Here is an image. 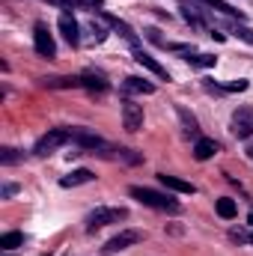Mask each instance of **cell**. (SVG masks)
Returning <instances> with one entry per match:
<instances>
[{"mask_svg": "<svg viewBox=\"0 0 253 256\" xmlns=\"http://www.w3.org/2000/svg\"><path fill=\"white\" fill-rule=\"evenodd\" d=\"M84 33H86V36H80V42H86V45H102V42L108 39V30H104L98 21L84 24Z\"/></svg>", "mask_w": 253, "mask_h": 256, "instance_id": "cell-15", "label": "cell"}, {"mask_svg": "<svg viewBox=\"0 0 253 256\" xmlns=\"http://www.w3.org/2000/svg\"><path fill=\"white\" fill-rule=\"evenodd\" d=\"M96 176H92V170H86V167H80V170H72L68 176L60 179V188H78V185H90Z\"/></svg>", "mask_w": 253, "mask_h": 256, "instance_id": "cell-14", "label": "cell"}, {"mask_svg": "<svg viewBox=\"0 0 253 256\" xmlns=\"http://www.w3.org/2000/svg\"><path fill=\"white\" fill-rule=\"evenodd\" d=\"M248 158L253 161V146H248Z\"/></svg>", "mask_w": 253, "mask_h": 256, "instance_id": "cell-30", "label": "cell"}, {"mask_svg": "<svg viewBox=\"0 0 253 256\" xmlns=\"http://www.w3.org/2000/svg\"><path fill=\"white\" fill-rule=\"evenodd\" d=\"M18 161H24V152H18V149H12V146L0 149V164H3V167H12V164H18Z\"/></svg>", "mask_w": 253, "mask_h": 256, "instance_id": "cell-21", "label": "cell"}, {"mask_svg": "<svg viewBox=\"0 0 253 256\" xmlns=\"http://www.w3.org/2000/svg\"><path fill=\"white\" fill-rule=\"evenodd\" d=\"M230 30H232L238 39H244L248 45H253V30L248 27V24H242V21H232V24H230Z\"/></svg>", "mask_w": 253, "mask_h": 256, "instance_id": "cell-24", "label": "cell"}, {"mask_svg": "<svg viewBox=\"0 0 253 256\" xmlns=\"http://www.w3.org/2000/svg\"><path fill=\"white\" fill-rule=\"evenodd\" d=\"M230 131H232L238 140H248V137H253V108H238V110L232 114Z\"/></svg>", "mask_w": 253, "mask_h": 256, "instance_id": "cell-5", "label": "cell"}, {"mask_svg": "<svg viewBox=\"0 0 253 256\" xmlns=\"http://www.w3.org/2000/svg\"><path fill=\"white\" fill-rule=\"evenodd\" d=\"M84 90H98V92H104V90H108L104 74H84Z\"/></svg>", "mask_w": 253, "mask_h": 256, "instance_id": "cell-23", "label": "cell"}, {"mask_svg": "<svg viewBox=\"0 0 253 256\" xmlns=\"http://www.w3.org/2000/svg\"><path fill=\"white\" fill-rule=\"evenodd\" d=\"M214 152H218V143H214V140L196 137V146H194V158H196V161H208Z\"/></svg>", "mask_w": 253, "mask_h": 256, "instance_id": "cell-17", "label": "cell"}, {"mask_svg": "<svg viewBox=\"0 0 253 256\" xmlns=\"http://www.w3.org/2000/svg\"><path fill=\"white\" fill-rule=\"evenodd\" d=\"M128 220V208L122 206H98L86 214V232H98L102 226H110V224H120Z\"/></svg>", "mask_w": 253, "mask_h": 256, "instance_id": "cell-2", "label": "cell"}, {"mask_svg": "<svg viewBox=\"0 0 253 256\" xmlns=\"http://www.w3.org/2000/svg\"><path fill=\"white\" fill-rule=\"evenodd\" d=\"M48 90H80L84 86V74H68V78H45L42 80Z\"/></svg>", "mask_w": 253, "mask_h": 256, "instance_id": "cell-12", "label": "cell"}, {"mask_svg": "<svg viewBox=\"0 0 253 256\" xmlns=\"http://www.w3.org/2000/svg\"><path fill=\"white\" fill-rule=\"evenodd\" d=\"M250 242H253V236H250Z\"/></svg>", "mask_w": 253, "mask_h": 256, "instance_id": "cell-32", "label": "cell"}, {"mask_svg": "<svg viewBox=\"0 0 253 256\" xmlns=\"http://www.w3.org/2000/svg\"><path fill=\"white\" fill-rule=\"evenodd\" d=\"M158 182L176 194H196V185H190V182L179 179V176H170V173H158Z\"/></svg>", "mask_w": 253, "mask_h": 256, "instance_id": "cell-13", "label": "cell"}, {"mask_svg": "<svg viewBox=\"0 0 253 256\" xmlns=\"http://www.w3.org/2000/svg\"><path fill=\"white\" fill-rule=\"evenodd\" d=\"M248 224H250V226H253V212H250V218H248Z\"/></svg>", "mask_w": 253, "mask_h": 256, "instance_id": "cell-31", "label": "cell"}, {"mask_svg": "<svg viewBox=\"0 0 253 256\" xmlns=\"http://www.w3.org/2000/svg\"><path fill=\"white\" fill-rule=\"evenodd\" d=\"M24 244V236L21 232H6V236H0V250H15V248H21Z\"/></svg>", "mask_w": 253, "mask_h": 256, "instance_id": "cell-22", "label": "cell"}, {"mask_svg": "<svg viewBox=\"0 0 253 256\" xmlns=\"http://www.w3.org/2000/svg\"><path fill=\"white\" fill-rule=\"evenodd\" d=\"M230 236H232V242H238V244H242V242H250V236H248V232H242V230H232Z\"/></svg>", "mask_w": 253, "mask_h": 256, "instance_id": "cell-29", "label": "cell"}, {"mask_svg": "<svg viewBox=\"0 0 253 256\" xmlns=\"http://www.w3.org/2000/svg\"><path fill=\"white\" fill-rule=\"evenodd\" d=\"M12 194H18V185H12V182H6V185L0 188V196H3V200H9Z\"/></svg>", "mask_w": 253, "mask_h": 256, "instance_id": "cell-26", "label": "cell"}, {"mask_svg": "<svg viewBox=\"0 0 253 256\" xmlns=\"http://www.w3.org/2000/svg\"><path fill=\"white\" fill-rule=\"evenodd\" d=\"M248 86H250V84H248L244 78H238V80H230V84L224 86V92H244Z\"/></svg>", "mask_w": 253, "mask_h": 256, "instance_id": "cell-25", "label": "cell"}, {"mask_svg": "<svg viewBox=\"0 0 253 256\" xmlns=\"http://www.w3.org/2000/svg\"><path fill=\"white\" fill-rule=\"evenodd\" d=\"M214 208H218V214H220L224 220H232V218L238 214V206H236V200H230V196H220V200L214 202Z\"/></svg>", "mask_w": 253, "mask_h": 256, "instance_id": "cell-19", "label": "cell"}, {"mask_svg": "<svg viewBox=\"0 0 253 256\" xmlns=\"http://www.w3.org/2000/svg\"><path fill=\"white\" fill-rule=\"evenodd\" d=\"M68 140H72V131H68V128H51L48 134H42V137L36 140L33 155H36V158H48L51 152H57V149L66 146Z\"/></svg>", "mask_w": 253, "mask_h": 256, "instance_id": "cell-3", "label": "cell"}, {"mask_svg": "<svg viewBox=\"0 0 253 256\" xmlns=\"http://www.w3.org/2000/svg\"><path fill=\"white\" fill-rule=\"evenodd\" d=\"M131 196L140 200V202L149 206V208H158V212H170V214H179V212H182V202H176V200L167 196V194L152 191V188H140V185H134V188H131Z\"/></svg>", "mask_w": 253, "mask_h": 256, "instance_id": "cell-1", "label": "cell"}, {"mask_svg": "<svg viewBox=\"0 0 253 256\" xmlns=\"http://www.w3.org/2000/svg\"><path fill=\"white\" fill-rule=\"evenodd\" d=\"M57 27H60L63 39L68 42V45H72V48H78V45H80V27H78V21L72 18V12H63V15H60Z\"/></svg>", "mask_w": 253, "mask_h": 256, "instance_id": "cell-9", "label": "cell"}, {"mask_svg": "<svg viewBox=\"0 0 253 256\" xmlns=\"http://www.w3.org/2000/svg\"><path fill=\"white\" fill-rule=\"evenodd\" d=\"M122 126H126V131H131V134L143 128V108H140L137 102H131V98L122 102Z\"/></svg>", "mask_w": 253, "mask_h": 256, "instance_id": "cell-7", "label": "cell"}, {"mask_svg": "<svg viewBox=\"0 0 253 256\" xmlns=\"http://www.w3.org/2000/svg\"><path fill=\"white\" fill-rule=\"evenodd\" d=\"M176 114H179V120H182V131H185V137H200V126H196V116L188 114L182 104L176 108Z\"/></svg>", "mask_w": 253, "mask_h": 256, "instance_id": "cell-18", "label": "cell"}, {"mask_svg": "<svg viewBox=\"0 0 253 256\" xmlns=\"http://www.w3.org/2000/svg\"><path fill=\"white\" fill-rule=\"evenodd\" d=\"M122 92H137V96H152L155 86L149 80H140V78H126L122 80Z\"/></svg>", "mask_w": 253, "mask_h": 256, "instance_id": "cell-16", "label": "cell"}, {"mask_svg": "<svg viewBox=\"0 0 253 256\" xmlns=\"http://www.w3.org/2000/svg\"><path fill=\"white\" fill-rule=\"evenodd\" d=\"M102 21H104L108 27H114V30H116V33H120V36L126 39L128 45H131V48H137V42H140V39H137V33H134V30L128 27L126 21H120V18H114V15H108V12H102Z\"/></svg>", "mask_w": 253, "mask_h": 256, "instance_id": "cell-10", "label": "cell"}, {"mask_svg": "<svg viewBox=\"0 0 253 256\" xmlns=\"http://www.w3.org/2000/svg\"><path fill=\"white\" fill-rule=\"evenodd\" d=\"M45 3H51V6H60V9H66V12H68V9H72L78 0H45Z\"/></svg>", "mask_w": 253, "mask_h": 256, "instance_id": "cell-28", "label": "cell"}, {"mask_svg": "<svg viewBox=\"0 0 253 256\" xmlns=\"http://www.w3.org/2000/svg\"><path fill=\"white\" fill-rule=\"evenodd\" d=\"M45 256H48V254H45Z\"/></svg>", "mask_w": 253, "mask_h": 256, "instance_id": "cell-33", "label": "cell"}, {"mask_svg": "<svg viewBox=\"0 0 253 256\" xmlns=\"http://www.w3.org/2000/svg\"><path fill=\"white\" fill-rule=\"evenodd\" d=\"M33 48H36V54L45 57V60H54V57H57V42H54V36L48 33L45 24H36V27H33Z\"/></svg>", "mask_w": 253, "mask_h": 256, "instance_id": "cell-4", "label": "cell"}, {"mask_svg": "<svg viewBox=\"0 0 253 256\" xmlns=\"http://www.w3.org/2000/svg\"><path fill=\"white\" fill-rule=\"evenodd\" d=\"M140 242H143V232H140V230H122V232H116L102 250H104V254H120V250H128L131 244H140Z\"/></svg>", "mask_w": 253, "mask_h": 256, "instance_id": "cell-6", "label": "cell"}, {"mask_svg": "<svg viewBox=\"0 0 253 256\" xmlns=\"http://www.w3.org/2000/svg\"><path fill=\"white\" fill-rule=\"evenodd\" d=\"M185 60H188L190 66H196V68H208V66H214V60H218V57H212V54H196V51H190V54H185Z\"/></svg>", "mask_w": 253, "mask_h": 256, "instance_id": "cell-20", "label": "cell"}, {"mask_svg": "<svg viewBox=\"0 0 253 256\" xmlns=\"http://www.w3.org/2000/svg\"><path fill=\"white\" fill-rule=\"evenodd\" d=\"M134 60H137V63L143 66V68H149V72H152L155 78H161V80H170V74H167V68H164V66L158 63L155 57H149L146 51H140V48H134Z\"/></svg>", "mask_w": 253, "mask_h": 256, "instance_id": "cell-11", "label": "cell"}, {"mask_svg": "<svg viewBox=\"0 0 253 256\" xmlns=\"http://www.w3.org/2000/svg\"><path fill=\"white\" fill-rule=\"evenodd\" d=\"M68 131H72V143H74L78 149H92V152H96V149H102V146H104V143H102V137H98V134H92L90 128H68Z\"/></svg>", "mask_w": 253, "mask_h": 256, "instance_id": "cell-8", "label": "cell"}, {"mask_svg": "<svg viewBox=\"0 0 253 256\" xmlns=\"http://www.w3.org/2000/svg\"><path fill=\"white\" fill-rule=\"evenodd\" d=\"M78 6H84V9H102L104 0H78Z\"/></svg>", "mask_w": 253, "mask_h": 256, "instance_id": "cell-27", "label": "cell"}]
</instances>
